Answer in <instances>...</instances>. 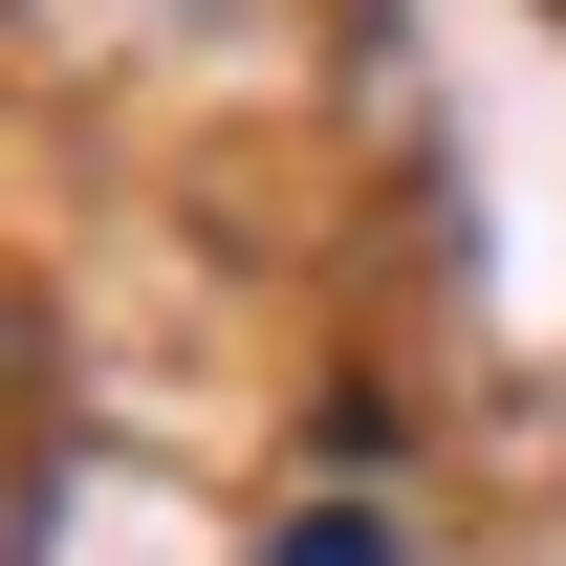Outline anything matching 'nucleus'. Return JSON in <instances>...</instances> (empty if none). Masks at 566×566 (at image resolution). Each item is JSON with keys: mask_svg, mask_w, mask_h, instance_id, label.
<instances>
[{"mask_svg": "<svg viewBox=\"0 0 566 566\" xmlns=\"http://www.w3.org/2000/svg\"><path fill=\"white\" fill-rule=\"evenodd\" d=\"M262 566H415V545H392V523H370V501H305V523H283Z\"/></svg>", "mask_w": 566, "mask_h": 566, "instance_id": "f257e3e1", "label": "nucleus"}]
</instances>
